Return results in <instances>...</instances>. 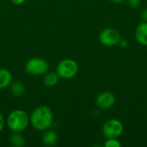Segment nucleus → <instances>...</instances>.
Returning a JSON list of instances; mask_svg holds the SVG:
<instances>
[{
  "instance_id": "obj_1",
  "label": "nucleus",
  "mask_w": 147,
  "mask_h": 147,
  "mask_svg": "<svg viewBox=\"0 0 147 147\" xmlns=\"http://www.w3.org/2000/svg\"><path fill=\"white\" fill-rule=\"evenodd\" d=\"M29 121L34 129L44 132L45 130L49 129L53 122V111L48 106H38L32 111Z\"/></svg>"
},
{
  "instance_id": "obj_2",
  "label": "nucleus",
  "mask_w": 147,
  "mask_h": 147,
  "mask_svg": "<svg viewBox=\"0 0 147 147\" xmlns=\"http://www.w3.org/2000/svg\"><path fill=\"white\" fill-rule=\"evenodd\" d=\"M30 123L28 115L22 109H15L7 118V126L12 132L22 133L27 129Z\"/></svg>"
},
{
  "instance_id": "obj_3",
  "label": "nucleus",
  "mask_w": 147,
  "mask_h": 147,
  "mask_svg": "<svg viewBox=\"0 0 147 147\" xmlns=\"http://www.w3.org/2000/svg\"><path fill=\"white\" fill-rule=\"evenodd\" d=\"M78 65L75 60L65 59L58 64L56 73L63 79H71L78 74Z\"/></svg>"
},
{
  "instance_id": "obj_4",
  "label": "nucleus",
  "mask_w": 147,
  "mask_h": 147,
  "mask_svg": "<svg viewBox=\"0 0 147 147\" xmlns=\"http://www.w3.org/2000/svg\"><path fill=\"white\" fill-rule=\"evenodd\" d=\"M49 65L47 60L41 58H31L25 64V71L33 76H41L48 71Z\"/></svg>"
},
{
  "instance_id": "obj_5",
  "label": "nucleus",
  "mask_w": 147,
  "mask_h": 147,
  "mask_svg": "<svg viewBox=\"0 0 147 147\" xmlns=\"http://www.w3.org/2000/svg\"><path fill=\"white\" fill-rule=\"evenodd\" d=\"M124 131V126L122 122L117 119H109L102 127L103 135L108 138H118Z\"/></svg>"
},
{
  "instance_id": "obj_6",
  "label": "nucleus",
  "mask_w": 147,
  "mask_h": 147,
  "mask_svg": "<svg viewBox=\"0 0 147 147\" xmlns=\"http://www.w3.org/2000/svg\"><path fill=\"white\" fill-rule=\"evenodd\" d=\"M121 39V34L113 28H104L99 34V41L105 47H114L119 44Z\"/></svg>"
},
{
  "instance_id": "obj_7",
  "label": "nucleus",
  "mask_w": 147,
  "mask_h": 147,
  "mask_svg": "<svg viewBox=\"0 0 147 147\" xmlns=\"http://www.w3.org/2000/svg\"><path fill=\"white\" fill-rule=\"evenodd\" d=\"M115 102V96L109 91H103L100 93L96 98V103L98 108L102 109H109L114 106Z\"/></svg>"
},
{
  "instance_id": "obj_8",
  "label": "nucleus",
  "mask_w": 147,
  "mask_h": 147,
  "mask_svg": "<svg viewBox=\"0 0 147 147\" xmlns=\"http://www.w3.org/2000/svg\"><path fill=\"white\" fill-rule=\"evenodd\" d=\"M41 141L45 146L52 147L55 146L58 142V135L57 133L53 130L47 129L44 131L42 137H41Z\"/></svg>"
},
{
  "instance_id": "obj_9",
  "label": "nucleus",
  "mask_w": 147,
  "mask_h": 147,
  "mask_svg": "<svg viewBox=\"0 0 147 147\" xmlns=\"http://www.w3.org/2000/svg\"><path fill=\"white\" fill-rule=\"evenodd\" d=\"M135 37L140 44L147 46V22H144L138 25L135 30Z\"/></svg>"
},
{
  "instance_id": "obj_10",
  "label": "nucleus",
  "mask_w": 147,
  "mask_h": 147,
  "mask_svg": "<svg viewBox=\"0 0 147 147\" xmlns=\"http://www.w3.org/2000/svg\"><path fill=\"white\" fill-rule=\"evenodd\" d=\"M12 83L11 72L4 68H0V90L9 87Z\"/></svg>"
},
{
  "instance_id": "obj_11",
  "label": "nucleus",
  "mask_w": 147,
  "mask_h": 147,
  "mask_svg": "<svg viewBox=\"0 0 147 147\" xmlns=\"http://www.w3.org/2000/svg\"><path fill=\"white\" fill-rule=\"evenodd\" d=\"M9 141L13 147H22L25 145V139L19 132H13L9 137Z\"/></svg>"
},
{
  "instance_id": "obj_12",
  "label": "nucleus",
  "mask_w": 147,
  "mask_h": 147,
  "mask_svg": "<svg viewBox=\"0 0 147 147\" xmlns=\"http://www.w3.org/2000/svg\"><path fill=\"white\" fill-rule=\"evenodd\" d=\"M59 76L57 73L53 72V71H50V72H47L44 74V78H43V84L47 86V87H53L54 85L57 84L58 81H59Z\"/></svg>"
},
{
  "instance_id": "obj_13",
  "label": "nucleus",
  "mask_w": 147,
  "mask_h": 147,
  "mask_svg": "<svg viewBox=\"0 0 147 147\" xmlns=\"http://www.w3.org/2000/svg\"><path fill=\"white\" fill-rule=\"evenodd\" d=\"M10 90L15 96H21L24 94L25 88L22 83L19 81H15L12 82L10 84Z\"/></svg>"
},
{
  "instance_id": "obj_14",
  "label": "nucleus",
  "mask_w": 147,
  "mask_h": 147,
  "mask_svg": "<svg viewBox=\"0 0 147 147\" xmlns=\"http://www.w3.org/2000/svg\"><path fill=\"white\" fill-rule=\"evenodd\" d=\"M105 147H121V144L117 138H108L104 143Z\"/></svg>"
},
{
  "instance_id": "obj_15",
  "label": "nucleus",
  "mask_w": 147,
  "mask_h": 147,
  "mask_svg": "<svg viewBox=\"0 0 147 147\" xmlns=\"http://www.w3.org/2000/svg\"><path fill=\"white\" fill-rule=\"evenodd\" d=\"M140 0H128V4L132 8H136L140 5Z\"/></svg>"
},
{
  "instance_id": "obj_16",
  "label": "nucleus",
  "mask_w": 147,
  "mask_h": 147,
  "mask_svg": "<svg viewBox=\"0 0 147 147\" xmlns=\"http://www.w3.org/2000/svg\"><path fill=\"white\" fill-rule=\"evenodd\" d=\"M4 124H5L4 118H3V115L0 113V133H1V132H2V130L3 129V127H4Z\"/></svg>"
},
{
  "instance_id": "obj_17",
  "label": "nucleus",
  "mask_w": 147,
  "mask_h": 147,
  "mask_svg": "<svg viewBox=\"0 0 147 147\" xmlns=\"http://www.w3.org/2000/svg\"><path fill=\"white\" fill-rule=\"evenodd\" d=\"M141 17L144 22H147V8H145L141 12Z\"/></svg>"
},
{
  "instance_id": "obj_18",
  "label": "nucleus",
  "mask_w": 147,
  "mask_h": 147,
  "mask_svg": "<svg viewBox=\"0 0 147 147\" xmlns=\"http://www.w3.org/2000/svg\"><path fill=\"white\" fill-rule=\"evenodd\" d=\"M119 45H120L121 47H127V45H128V43H127V41L126 40L121 39V40H120V42H119Z\"/></svg>"
},
{
  "instance_id": "obj_19",
  "label": "nucleus",
  "mask_w": 147,
  "mask_h": 147,
  "mask_svg": "<svg viewBox=\"0 0 147 147\" xmlns=\"http://www.w3.org/2000/svg\"><path fill=\"white\" fill-rule=\"evenodd\" d=\"M14 4H16V5H21L23 3H25L26 0H10Z\"/></svg>"
},
{
  "instance_id": "obj_20",
  "label": "nucleus",
  "mask_w": 147,
  "mask_h": 147,
  "mask_svg": "<svg viewBox=\"0 0 147 147\" xmlns=\"http://www.w3.org/2000/svg\"><path fill=\"white\" fill-rule=\"evenodd\" d=\"M110 1L113 2V3H121L124 2L125 0H110Z\"/></svg>"
}]
</instances>
